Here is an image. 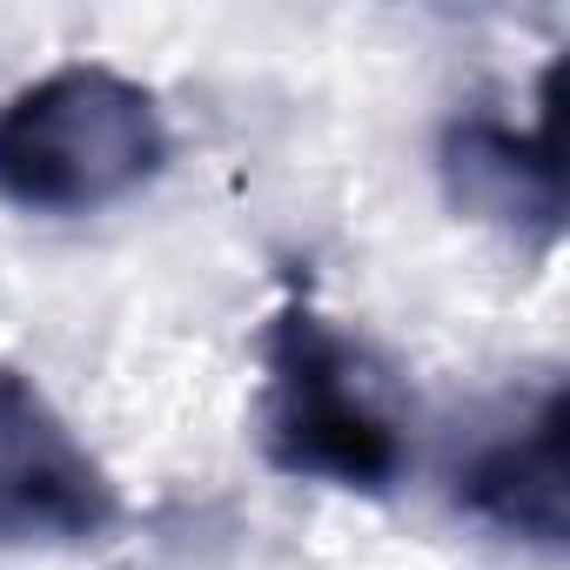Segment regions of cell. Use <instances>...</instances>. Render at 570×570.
<instances>
[{
  "instance_id": "cell-1",
  "label": "cell",
  "mask_w": 570,
  "mask_h": 570,
  "mask_svg": "<svg viewBox=\"0 0 570 570\" xmlns=\"http://www.w3.org/2000/svg\"><path fill=\"white\" fill-rule=\"evenodd\" d=\"M155 88L108 61H61L0 101V202L28 215H95L168 168Z\"/></svg>"
},
{
  "instance_id": "cell-2",
  "label": "cell",
  "mask_w": 570,
  "mask_h": 570,
  "mask_svg": "<svg viewBox=\"0 0 570 570\" xmlns=\"http://www.w3.org/2000/svg\"><path fill=\"white\" fill-rule=\"evenodd\" d=\"M262 370V456L282 476L363 497H383L403 476V423L383 403L370 356L309 303V289H289V303L268 316Z\"/></svg>"
},
{
  "instance_id": "cell-3",
  "label": "cell",
  "mask_w": 570,
  "mask_h": 570,
  "mask_svg": "<svg viewBox=\"0 0 570 570\" xmlns=\"http://www.w3.org/2000/svg\"><path fill=\"white\" fill-rule=\"evenodd\" d=\"M121 523V490L55 396L0 363V543H95Z\"/></svg>"
},
{
  "instance_id": "cell-4",
  "label": "cell",
  "mask_w": 570,
  "mask_h": 570,
  "mask_svg": "<svg viewBox=\"0 0 570 570\" xmlns=\"http://www.w3.org/2000/svg\"><path fill=\"white\" fill-rule=\"evenodd\" d=\"M436 175H443V195L456 215H470L537 255L557 248L563 181H557L543 128H510L497 115H456V121H443Z\"/></svg>"
},
{
  "instance_id": "cell-5",
  "label": "cell",
  "mask_w": 570,
  "mask_h": 570,
  "mask_svg": "<svg viewBox=\"0 0 570 570\" xmlns=\"http://www.w3.org/2000/svg\"><path fill=\"white\" fill-rule=\"evenodd\" d=\"M456 510L510 543L563 550V390H543L523 423L470 450L456 470Z\"/></svg>"
}]
</instances>
